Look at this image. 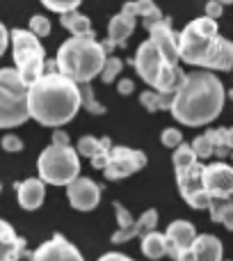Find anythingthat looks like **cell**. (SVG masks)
Here are the masks:
<instances>
[{"instance_id":"1","label":"cell","mask_w":233,"mask_h":261,"mask_svg":"<svg viewBox=\"0 0 233 261\" xmlns=\"http://www.w3.org/2000/svg\"><path fill=\"white\" fill-rule=\"evenodd\" d=\"M224 99V85L213 71H190L171 99L169 113L185 126H206L220 117Z\"/></svg>"},{"instance_id":"2","label":"cell","mask_w":233,"mask_h":261,"mask_svg":"<svg viewBox=\"0 0 233 261\" xmlns=\"http://www.w3.org/2000/svg\"><path fill=\"white\" fill-rule=\"evenodd\" d=\"M80 87L60 71H46L27 90V110L41 126L60 128L80 110Z\"/></svg>"},{"instance_id":"3","label":"cell","mask_w":233,"mask_h":261,"mask_svg":"<svg viewBox=\"0 0 233 261\" xmlns=\"http://www.w3.org/2000/svg\"><path fill=\"white\" fill-rule=\"evenodd\" d=\"M105 48L94 37H69L57 48V71L76 85H87L105 67Z\"/></svg>"},{"instance_id":"4","label":"cell","mask_w":233,"mask_h":261,"mask_svg":"<svg viewBox=\"0 0 233 261\" xmlns=\"http://www.w3.org/2000/svg\"><path fill=\"white\" fill-rule=\"evenodd\" d=\"M133 64L137 76L147 85H151L153 92H160V94H176V90L181 87V83L185 78L181 67L171 64L151 39L142 41L137 46Z\"/></svg>"},{"instance_id":"5","label":"cell","mask_w":233,"mask_h":261,"mask_svg":"<svg viewBox=\"0 0 233 261\" xmlns=\"http://www.w3.org/2000/svg\"><path fill=\"white\" fill-rule=\"evenodd\" d=\"M217 39H220L217 21L208 16L194 18L179 35V58L192 67H208Z\"/></svg>"},{"instance_id":"6","label":"cell","mask_w":233,"mask_h":261,"mask_svg":"<svg viewBox=\"0 0 233 261\" xmlns=\"http://www.w3.org/2000/svg\"><path fill=\"white\" fill-rule=\"evenodd\" d=\"M9 44H12L14 64H16L14 69L18 71L21 81L32 87L46 73V50L39 37H35L30 30L14 28L9 32Z\"/></svg>"},{"instance_id":"7","label":"cell","mask_w":233,"mask_h":261,"mask_svg":"<svg viewBox=\"0 0 233 261\" xmlns=\"http://www.w3.org/2000/svg\"><path fill=\"white\" fill-rule=\"evenodd\" d=\"M27 90L16 69H0V128L21 126L30 119Z\"/></svg>"},{"instance_id":"8","label":"cell","mask_w":233,"mask_h":261,"mask_svg":"<svg viewBox=\"0 0 233 261\" xmlns=\"http://www.w3.org/2000/svg\"><path fill=\"white\" fill-rule=\"evenodd\" d=\"M39 179L50 186H69L80 176V158L73 147L48 144L37 161Z\"/></svg>"},{"instance_id":"9","label":"cell","mask_w":233,"mask_h":261,"mask_svg":"<svg viewBox=\"0 0 233 261\" xmlns=\"http://www.w3.org/2000/svg\"><path fill=\"white\" fill-rule=\"evenodd\" d=\"M144 165H147V153L144 151H137V149L130 147H112L103 174L108 181L128 179L130 174L139 172Z\"/></svg>"},{"instance_id":"10","label":"cell","mask_w":233,"mask_h":261,"mask_svg":"<svg viewBox=\"0 0 233 261\" xmlns=\"http://www.w3.org/2000/svg\"><path fill=\"white\" fill-rule=\"evenodd\" d=\"M201 170H203V165H199V161L192 163V165H188V167L176 170V186H179L183 199L192 208H208L211 206V197L206 195L203 184H201Z\"/></svg>"},{"instance_id":"11","label":"cell","mask_w":233,"mask_h":261,"mask_svg":"<svg viewBox=\"0 0 233 261\" xmlns=\"http://www.w3.org/2000/svg\"><path fill=\"white\" fill-rule=\"evenodd\" d=\"M201 184L211 199H231L233 197V167L222 161L203 165Z\"/></svg>"},{"instance_id":"12","label":"cell","mask_w":233,"mask_h":261,"mask_svg":"<svg viewBox=\"0 0 233 261\" xmlns=\"http://www.w3.org/2000/svg\"><path fill=\"white\" fill-rule=\"evenodd\" d=\"M167 236V257H171L174 261H188L190 250H192L194 241H197V231L194 225L188 220H174L165 231Z\"/></svg>"},{"instance_id":"13","label":"cell","mask_w":233,"mask_h":261,"mask_svg":"<svg viewBox=\"0 0 233 261\" xmlns=\"http://www.w3.org/2000/svg\"><path fill=\"white\" fill-rule=\"evenodd\" d=\"M67 197L76 211H94L101 202V188L87 176H78L73 184L67 186Z\"/></svg>"},{"instance_id":"14","label":"cell","mask_w":233,"mask_h":261,"mask_svg":"<svg viewBox=\"0 0 233 261\" xmlns=\"http://www.w3.org/2000/svg\"><path fill=\"white\" fill-rule=\"evenodd\" d=\"M32 261H85L76 245L69 243L62 234H55L50 241L41 243L32 252Z\"/></svg>"},{"instance_id":"15","label":"cell","mask_w":233,"mask_h":261,"mask_svg":"<svg viewBox=\"0 0 233 261\" xmlns=\"http://www.w3.org/2000/svg\"><path fill=\"white\" fill-rule=\"evenodd\" d=\"M135 25H137V18H135L133 14L124 12V9H121L119 14H114L108 25V41H103L105 53L114 50L116 46H124L126 41L130 39V35L135 32Z\"/></svg>"},{"instance_id":"16","label":"cell","mask_w":233,"mask_h":261,"mask_svg":"<svg viewBox=\"0 0 233 261\" xmlns=\"http://www.w3.org/2000/svg\"><path fill=\"white\" fill-rule=\"evenodd\" d=\"M110 149H112V142L110 138H94V135H85V138L78 140V156H87L92 161V165L96 170H105L108 165V156Z\"/></svg>"},{"instance_id":"17","label":"cell","mask_w":233,"mask_h":261,"mask_svg":"<svg viewBox=\"0 0 233 261\" xmlns=\"http://www.w3.org/2000/svg\"><path fill=\"white\" fill-rule=\"evenodd\" d=\"M222 257H224L222 241L213 234H201L194 241L188 261H224Z\"/></svg>"},{"instance_id":"18","label":"cell","mask_w":233,"mask_h":261,"mask_svg":"<svg viewBox=\"0 0 233 261\" xmlns=\"http://www.w3.org/2000/svg\"><path fill=\"white\" fill-rule=\"evenodd\" d=\"M16 197H18V204L21 208L25 211H35L44 204V197H46V184L41 179H25L16 186Z\"/></svg>"},{"instance_id":"19","label":"cell","mask_w":233,"mask_h":261,"mask_svg":"<svg viewBox=\"0 0 233 261\" xmlns=\"http://www.w3.org/2000/svg\"><path fill=\"white\" fill-rule=\"evenodd\" d=\"M25 241L14 231V227L9 222L0 220V261H18Z\"/></svg>"},{"instance_id":"20","label":"cell","mask_w":233,"mask_h":261,"mask_svg":"<svg viewBox=\"0 0 233 261\" xmlns=\"http://www.w3.org/2000/svg\"><path fill=\"white\" fill-rule=\"evenodd\" d=\"M229 69H233V41L224 39V37L220 35L206 71H229Z\"/></svg>"},{"instance_id":"21","label":"cell","mask_w":233,"mask_h":261,"mask_svg":"<svg viewBox=\"0 0 233 261\" xmlns=\"http://www.w3.org/2000/svg\"><path fill=\"white\" fill-rule=\"evenodd\" d=\"M142 252H144V257L151 261L167 257V252H169V248H167V236L160 234V231H151V234L142 236Z\"/></svg>"},{"instance_id":"22","label":"cell","mask_w":233,"mask_h":261,"mask_svg":"<svg viewBox=\"0 0 233 261\" xmlns=\"http://www.w3.org/2000/svg\"><path fill=\"white\" fill-rule=\"evenodd\" d=\"M121 9L133 14L135 18H142L144 23H153V21H158V18H162L160 7H158L156 3H151V0H133V3H126Z\"/></svg>"},{"instance_id":"23","label":"cell","mask_w":233,"mask_h":261,"mask_svg":"<svg viewBox=\"0 0 233 261\" xmlns=\"http://www.w3.org/2000/svg\"><path fill=\"white\" fill-rule=\"evenodd\" d=\"M60 23H62V28H67L71 32V37H94L92 21L80 12H71L67 16H60Z\"/></svg>"},{"instance_id":"24","label":"cell","mask_w":233,"mask_h":261,"mask_svg":"<svg viewBox=\"0 0 233 261\" xmlns=\"http://www.w3.org/2000/svg\"><path fill=\"white\" fill-rule=\"evenodd\" d=\"M211 220L222 222L229 231H233V202L231 199H211Z\"/></svg>"},{"instance_id":"25","label":"cell","mask_w":233,"mask_h":261,"mask_svg":"<svg viewBox=\"0 0 233 261\" xmlns=\"http://www.w3.org/2000/svg\"><path fill=\"white\" fill-rule=\"evenodd\" d=\"M171 99H174V94H160V92H153V90H147V92L139 94V103H142V108L149 110V113L169 110L171 108Z\"/></svg>"},{"instance_id":"26","label":"cell","mask_w":233,"mask_h":261,"mask_svg":"<svg viewBox=\"0 0 233 261\" xmlns=\"http://www.w3.org/2000/svg\"><path fill=\"white\" fill-rule=\"evenodd\" d=\"M78 87H80V103H82V108H85L90 115H105V106L94 96V90H92L90 83H87V85H78Z\"/></svg>"},{"instance_id":"27","label":"cell","mask_w":233,"mask_h":261,"mask_svg":"<svg viewBox=\"0 0 233 261\" xmlns=\"http://www.w3.org/2000/svg\"><path fill=\"white\" fill-rule=\"evenodd\" d=\"M156 225H158V211L156 208H149V211H144L142 216L135 220V236H147L151 234V231H156Z\"/></svg>"},{"instance_id":"28","label":"cell","mask_w":233,"mask_h":261,"mask_svg":"<svg viewBox=\"0 0 233 261\" xmlns=\"http://www.w3.org/2000/svg\"><path fill=\"white\" fill-rule=\"evenodd\" d=\"M171 161H174V170H181V167H188V165H192V163H197V156H194L190 144H181L179 149H174Z\"/></svg>"},{"instance_id":"29","label":"cell","mask_w":233,"mask_h":261,"mask_svg":"<svg viewBox=\"0 0 233 261\" xmlns=\"http://www.w3.org/2000/svg\"><path fill=\"white\" fill-rule=\"evenodd\" d=\"M44 7L50 12H57L60 16H67L80 7V0H44Z\"/></svg>"},{"instance_id":"30","label":"cell","mask_w":233,"mask_h":261,"mask_svg":"<svg viewBox=\"0 0 233 261\" xmlns=\"http://www.w3.org/2000/svg\"><path fill=\"white\" fill-rule=\"evenodd\" d=\"M121 71H124V62H121L119 58H108L103 71H101V81H103L105 85H110V83L116 81V76H119Z\"/></svg>"},{"instance_id":"31","label":"cell","mask_w":233,"mask_h":261,"mask_svg":"<svg viewBox=\"0 0 233 261\" xmlns=\"http://www.w3.org/2000/svg\"><path fill=\"white\" fill-rule=\"evenodd\" d=\"M190 147H192L197 161H199V158H211L213 153H215V147H213V142L206 138V135H199V138H194Z\"/></svg>"},{"instance_id":"32","label":"cell","mask_w":233,"mask_h":261,"mask_svg":"<svg viewBox=\"0 0 233 261\" xmlns=\"http://www.w3.org/2000/svg\"><path fill=\"white\" fill-rule=\"evenodd\" d=\"M50 30H53V25H50V21L46 16L37 14V16L30 18V32L35 37H46V35H50Z\"/></svg>"},{"instance_id":"33","label":"cell","mask_w":233,"mask_h":261,"mask_svg":"<svg viewBox=\"0 0 233 261\" xmlns=\"http://www.w3.org/2000/svg\"><path fill=\"white\" fill-rule=\"evenodd\" d=\"M160 140H162V144H165L167 149H179L181 144H183V133H181L179 128L169 126V128H165V130H162Z\"/></svg>"},{"instance_id":"34","label":"cell","mask_w":233,"mask_h":261,"mask_svg":"<svg viewBox=\"0 0 233 261\" xmlns=\"http://www.w3.org/2000/svg\"><path fill=\"white\" fill-rule=\"evenodd\" d=\"M0 144H3V149L9 153H16L23 149V140L18 138V135H5V138L0 140Z\"/></svg>"},{"instance_id":"35","label":"cell","mask_w":233,"mask_h":261,"mask_svg":"<svg viewBox=\"0 0 233 261\" xmlns=\"http://www.w3.org/2000/svg\"><path fill=\"white\" fill-rule=\"evenodd\" d=\"M222 9H224L222 3H206V16L213 18V21H217V18L222 16Z\"/></svg>"},{"instance_id":"36","label":"cell","mask_w":233,"mask_h":261,"mask_svg":"<svg viewBox=\"0 0 233 261\" xmlns=\"http://www.w3.org/2000/svg\"><path fill=\"white\" fill-rule=\"evenodd\" d=\"M50 144H55V147H71V144H69V135L64 133V130H55Z\"/></svg>"},{"instance_id":"37","label":"cell","mask_w":233,"mask_h":261,"mask_svg":"<svg viewBox=\"0 0 233 261\" xmlns=\"http://www.w3.org/2000/svg\"><path fill=\"white\" fill-rule=\"evenodd\" d=\"M133 90H135V85L128 78H121V81L116 83V92H119V94H133Z\"/></svg>"},{"instance_id":"38","label":"cell","mask_w":233,"mask_h":261,"mask_svg":"<svg viewBox=\"0 0 233 261\" xmlns=\"http://www.w3.org/2000/svg\"><path fill=\"white\" fill-rule=\"evenodd\" d=\"M7 46H9V30L0 23V55L7 50Z\"/></svg>"},{"instance_id":"39","label":"cell","mask_w":233,"mask_h":261,"mask_svg":"<svg viewBox=\"0 0 233 261\" xmlns=\"http://www.w3.org/2000/svg\"><path fill=\"white\" fill-rule=\"evenodd\" d=\"M96 261H133V259L121 254V252H108V254H103V257H99Z\"/></svg>"},{"instance_id":"40","label":"cell","mask_w":233,"mask_h":261,"mask_svg":"<svg viewBox=\"0 0 233 261\" xmlns=\"http://www.w3.org/2000/svg\"><path fill=\"white\" fill-rule=\"evenodd\" d=\"M226 144L229 149H233V128H226Z\"/></svg>"},{"instance_id":"41","label":"cell","mask_w":233,"mask_h":261,"mask_svg":"<svg viewBox=\"0 0 233 261\" xmlns=\"http://www.w3.org/2000/svg\"><path fill=\"white\" fill-rule=\"evenodd\" d=\"M0 193H3V184H0Z\"/></svg>"}]
</instances>
